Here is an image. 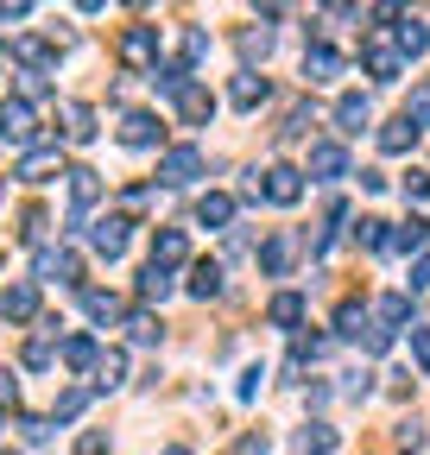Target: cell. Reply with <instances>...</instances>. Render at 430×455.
Instances as JSON below:
<instances>
[{"label": "cell", "mask_w": 430, "mask_h": 455, "mask_svg": "<svg viewBox=\"0 0 430 455\" xmlns=\"http://www.w3.org/2000/svg\"><path fill=\"white\" fill-rule=\"evenodd\" d=\"M266 316H273L279 329H298V323H304V298H298V291H279V298H273V310H266Z\"/></svg>", "instance_id": "836d02e7"}, {"label": "cell", "mask_w": 430, "mask_h": 455, "mask_svg": "<svg viewBox=\"0 0 430 455\" xmlns=\"http://www.w3.org/2000/svg\"><path fill=\"white\" fill-rule=\"evenodd\" d=\"M291 259H298V235H291V228H279V235L259 247V272H266V278H285Z\"/></svg>", "instance_id": "30bf717a"}, {"label": "cell", "mask_w": 430, "mask_h": 455, "mask_svg": "<svg viewBox=\"0 0 430 455\" xmlns=\"http://www.w3.org/2000/svg\"><path fill=\"white\" fill-rule=\"evenodd\" d=\"M411 361L430 373V329H411Z\"/></svg>", "instance_id": "7bdbcfd3"}, {"label": "cell", "mask_w": 430, "mask_h": 455, "mask_svg": "<svg viewBox=\"0 0 430 455\" xmlns=\"http://www.w3.org/2000/svg\"><path fill=\"white\" fill-rule=\"evenodd\" d=\"M304 76H310V83H336V76H342V51L310 44V51H304Z\"/></svg>", "instance_id": "2e32d148"}, {"label": "cell", "mask_w": 430, "mask_h": 455, "mask_svg": "<svg viewBox=\"0 0 430 455\" xmlns=\"http://www.w3.org/2000/svg\"><path fill=\"white\" fill-rule=\"evenodd\" d=\"M228 101H235L241 114H253V108L266 101V76H253V70H241V76H235V89H228Z\"/></svg>", "instance_id": "ffe728a7"}, {"label": "cell", "mask_w": 430, "mask_h": 455, "mask_svg": "<svg viewBox=\"0 0 430 455\" xmlns=\"http://www.w3.org/2000/svg\"><path fill=\"white\" fill-rule=\"evenodd\" d=\"M127 329H133V341H139V348H152V341H158V323H152L146 310H133V316H127Z\"/></svg>", "instance_id": "ab89813d"}, {"label": "cell", "mask_w": 430, "mask_h": 455, "mask_svg": "<svg viewBox=\"0 0 430 455\" xmlns=\"http://www.w3.org/2000/svg\"><path fill=\"white\" fill-rule=\"evenodd\" d=\"M171 101H178V114H184V121H190V127H203V121H209V114H215V95H209L203 83H184V89H178Z\"/></svg>", "instance_id": "9a60e30c"}, {"label": "cell", "mask_w": 430, "mask_h": 455, "mask_svg": "<svg viewBox=\"0 0 430 455\" xmlns=\"http://www.w3.org/2000/svg\"><path fill=\"white\" fill-rule=\"evenodd\" d=\"M361 57H367V70L380 76V83H399V70H405V51L393 44L386 26H367V32H361Z\"/></svg>", "instance_id": "7a4b0ae2"}, {"label": "cell", "mask_w": 430, "mask_h": 455, "mask_svg": "<svg viewBox=\"0 0 430 455\" xmlns=\"http://www.w3.org/2000/svg\"><path fill=\"white\" fill-rule=\"evenodd\" d=\"M373 323H380V329H405L411 323V298H380V304H373Z\"/></svg>", "instance_id": "4316f807"}, {"label": "cell", "mask_w": 430, "mask_h": 455, "mask_svg": "<svg viewBox=\"0 0 430 455\" xmlns=\"http://www.w3.org/2000/svg\"><path fill=\"white\" fill-rule=\"evenodd\" d=\"M7 455H13V449H7Z\"/></svg>", "instance_id": "db71d44e"}, {"label": "cell", "mask_w": 430, "mask_h": 455, "mask_svg": "<svg viewBox=\"0 0 430 455\" xmlns=\"http://www.w3.org/2000/svg\"><path fill=\"white\" fill-rule=\"evenodd\" d=\"M196 221H203V228H228V221H235V196H203V203H196Z\"/></svg>", "instance_id": "1f68e13d"}, {"label": "cell", "mask_w": 430, "mask_h": 455, "mask_svg": "<svg viewBox=\"0 0 430 455\" xmlns=\"http://www.w3.org/2000/svg\"><path fill=\"white\" fill-rule=\"evenodd\" d=\"M139 298H146V304H165V298H171V266H146V272H139Z\"/></svg>", "instance_id": "484cf974"}, {"label": "cell", "mask_w": 430, "mask_h": 455, "mask_svg": "<svg viewBox=\"0 0 430 455\" xmlns=\"http://www.w3.org/2000/svg\"><path fill=\"white\" fill-rule=\"evenodd\" d=\"M158 114H146V108H133V114H121V146H133V152H146V146H158Z\"/></svg>", "instance_id": "7c38bea8"}, {"label": "cell", "mask_w": 430, "mask_h": 455, "mask_svg": "<svg viewBox=\"0 0 430 455\" xmlns=\"http://www.w3.org/2000/svg\"><path fill=\"white\" fill-rule=\"evenodd\" d=\"M304 178H316V184L348 178V152H342L336 140H316V146H310V171H304Z\"/></svg>", "instance_id": "ba28073f"}, {"label": "cell", "mask_w": 430, "mask_h": 455, "mask_svg": "<svg viewBox=\"0 0 430 455\" xmlns=\"http://www.w3.org/2000/svg\"><path fill=\"white\" fill-rule=\"evenodd\" d=\"M0 316H7V323H32L38 316V284L32 278L7 284V291H0Z\"/></svg>", "instance_id": "8fae6325"}, {"label": "cell", "mask_w": 430, "mask_h": 455, "mask_svg": "<svg viewBox=\"0 0 430 455\" xmlns=\"http://www.w3.org/2000/svg\"><path fill=\"white\" fill-rule=\"evenodd\" d=\"M184 259V228H158L152 235V266H178Z\"/></svg>", "instance_id": "d4e9b609"}, {"label": "cell", "mask_w": 430, "mask_h": 455, "mask_svg": "<svg viewBox=\"0 0 430 455\" xmlns=\"http://www.w3.org/2000/svg\"><path fill=\"white\" fill-rule=\"evenodd\" d=\"M405 121H411L418 133L430 127V83H418V89H411V101H405Z\"/></svg>", "instance_id": "8d00e7d4"}, {"label": "cell", "mask_w": 430, "mask_h": 455, "mask_svg": "<svg viewBox=\"0 0 430 455\" xmlns=\"http://www.w3.org/2000/svg\"><path fill=\"white\" fill-rule=\"evenodd\" d=\"M196 178H203V152H196V146H171L165 158H158V184L184 190V184H196Z\"/></svg>", "instance_id": "277c9868"}, {"label": "cell", "mask_w": 430, "mask_h": 455, "mask_svg": "<svg viewBox=\"0 0 430 455\" xmlns=\"http://www.w3.org/2000/svg\"><path fill=\"white\" fill-rule=\"evenodd\" d=\"M0 140L13 146H38V114L26 101H0Z\"/></svg>", "instance_id": "52a82bcc"}, {"label": "cell", "mask_w": 430, "mask_h": 455, "mask_svg": "<svg viewBox=\"0 0 430 455\" xmlns=\"http://www.w3.org/2000/svg\"><path fill=\"white\" fill-rule=\"evenodd\" d=\"M121 379H127V355H121V348L95 355V392H115Z\"/></svg>", "instance_id": "ac0fdd59"}, {"label": "cell", "mask_w": 430, "mask_h": 455, "mask_svg": "<svg viewBox=\"0 0 430 455\" xmlns=\"http://www.w3.org/2000/svg\"><path fill=\"white\" fill-rule=\"evenodd\" d=\"M95 355H101V341H95V335H70V341H64V367H76V373L95 367Z\"/></svg>", "instance_id": "f546056e"}, {"label": "cell", "mask_w": 430, "mask_h": 455, "mask_svg": "<svg viewBox=\"0 0 430 455\" xmlns=\"http://www.w3.org/2000/svg\"><path fill=\"white\" fill-rule=\"evenodd\" d=\"M354 241H361L367 253H386V221H380V215H367V221L354 228Z\"/></svg>", "instance_id": "d590c367"}, {"label": "cell", "mask_w": 430, "mask_h": 455, "mask_svg": "<svg viewBox=\"0 0 430 455\" xmlns=\"http://www.w3.org/2000/svg\"><path fill=\"white\" fill-rule=\"evenodd\" d=\"M51 361H58V355H51V335H32V341H26V367H38V373H44Z\"/></svg>", "instance_id": "74e56055"}, {"label": "cell", "mask_w": 430, "mask_h": 455, "mask_svg": "<svg viewBox=\"0 0 430 455\" xmlns=\"http://www.w3.org/2000/svg\"><path fill=\"white\" fill-rule=\"evenodd\" d=\"M0 405H20V379L7 367H0Z\"/></svg>", "instance_id": "ee69618b"}, {"label": "cell", "mask_w": 430, "mask_h": 455, "mask_svg": "<svg viewBox=\"0 0 430 455\" xmlns=\"http://www.w3.org/2000/svg\"><path fill=\"white\" fill-rule=\"evenodd\" d=\"M38 278L70 284V278H83V266H76V253H70V247H38Z\"/></svg>", "instance_id": "5bb4252c"}, {"label": "cell", "mask_w": 430, "mask_h": 455, "mask_svg": "<svg viewBox=\"0 0 430 455\" xmlns=\"http://www.w3.org/2000/svg\"><path fill=\"white\" fill-rule=\"evenodd\" d=\"M253 196H266V203L291 209V203L304 196V171H291V164H273V171H266V184H253Z\"/></svg>", "instance_id": "5b68a950"}, {"label": "cell", "mask_w": 430, "mask_h": 455, "mask_svg": "<svg viewBox=\"0 0 430 455\" xmlns=\"http://www.w3.org/2000/svg\"><path fill=\"white\" fill-rule=\"evenodd\" d=\"M127 241H133V221H127V215H101V221H89V247H95L101 259H121Z\"/></svg>", "instance_id": "3957f363"}, {"label": "cell", "mask_w": 430, "mask_h": 455, "mask_svg": "<svg viewBox=\"0 0 430 455\" xmlns=\"http://www.w3.org/2000/svg\"><path fill=\"white\" fill-rule=\"evenodd\" d=\"M405 196L411 203H430V171H405Z\"/></svg>", "instance_id": "60d3db41"}, {"label": "cell", "mask_w": 430, "mask_h": 455, "mask_svg": "<svg viewBox=\"0 0 430 455\" xmlns=\"http://www.w3.org/2000/svg\"><path fill=\"white\" fill-rule=\"evenodd\" d=\"M13 57H20L32 76H44V70H51V44H44V38H20V44H13Z\"/></svg>", "instance_id": "4dcf8cb0"}, {"label": "cell", "mask_w": 430, "mask_h": 455, "mask_svg": "<svg viewBox=\"0 0 430 455\" xmlns=\"http://www.w3.org/2000/svg\"><path fill=\"white\" fill-rule=\"evenodd\" d=\"M393 44H399L405 57H424V51H430V26H424V20L411 13V20H399V32H393Z\"/></svg>", "instance_id": "d6986e66"}, {"label": "cell", "mask_w": 430, "mask_h": 455, "mask_svg": "<svg viewBox=\"0 0 430 455\" xmlns=\"http://www.w3.org/2000/svg\"><path fill=\"white\" fill-rule=\"evenodd\" d=\"M58 171H64L58 146H26V158H20V178H26V184H51Z\"/></svg>", "instance_id": "4fadbf2b"}, {"label": "cell", "mask_w": 430, "mask_h": 455, "mask_svg": "<svg viewBox=\"0 0 430 455\" xmlns=\"http://www.w3.org/2000/svg\"><path fill=\"white\" fill-rule=\"evenodd\" d=\"M367 121H373V108H367V95H342V101H336V127H342V133H361Z\"/></svg>", "instance_id": "44dd1931"}, {"label": "cell", "mask_w": 430, "mask_h": 455, "mask_svg": "<svg viewBox=\"0 0 430 455\" xmlns=\"http://www.w3.org/2000/svg\"><path fill=\"white\" fill-rule=\"evenodd\" d=\"M20 430H26V443H44V436H51V424H44V418H26Z\"/></svg>", "instance_id": "bcb514c9"}, {"label": "cell", "mask_w": 430, "mask_h": 455, "mask_svg": "<svg viewBox=\"0 0 430 455\" xmlns=\"http://www.w3.org/2000/svg\"><path fill=\"white\" fill-rule=\"evenodd\" d=\"M336 329H342L348 341H361L367 355H386V348H393V329H380V323L367 316V304H354V298L336 310Z\"/></svg>", "instance_id": "6da1fadb"}, {"label": "cell", "mask_w": 430, "mask_h": 455, "mask_svg": "<svg viewBox=\"0 0 430 455\" xmlns=\"http://www.w3.org/2000/svg\"><path fill=\"white\" fill-rule=\"evenodd\" d=\"M215 291H222V266H215V259H196V266H190V298H215Z\"/></svg>", "instance_id": "83f0119b"}, {"label": "cell", "mask_w": 430, "mask_h": 455, "mask_svg": "<svg viewBox=\"0 0 430 455\" xmlns=\"http://www.w3.org/2000/svg\"><path fill=\"white\" fill-rule=\"evenodd\" d=\"M411 146H418V127L405 121V114H399V121H386V127H380V152H411Z\"/></svg>", "instance_id": "f1b7e54d"}, {"label": "cell", "mask_w": 430, "mask_h": 455, "mask_svg": "<svg viewBox=\"0 0 430 455\" xmlns=\"http://www.w3.org/2000/svg\"><path fill=\"white\" fill-rule=\"evenodd\" d=\"M279 133H285V140H298V133H310V108H291V114H285V127H279Z\"/></svg>", "instance_id": "b9f144b4"}, {"label": "cell", "mask_w": 430, "mask_h": 455, "mask_svg": "<svg viewBox=\"0 0 430 455\" xmlns=\"http://www.w3.org/2000/svg\"><path fill=\"white\" fill-rule=\"evenodd\" d=\"M253 7H259L266 20H279V13H285V0H253Z\"/></svg>", "instance_id": "7dc6e473"}, {"label": "cell", "mask_w": 430, "mask_h": 455, "mask_svg": "<svg viewBox=\"0 0 430 455\" xmlns=\"http://www.w3.org/2000/svg\"><path fill=\"white\" fill-rule=\"evenodd\" d=\"M0 70H7V51H0Z\"/></svg>", "instance_id": "f5cc1de1"}, {"label": "cell", "mask_w": 430, "mask_h": 455, "mask_svg": "<svg viewBox=\"0 0 430 455\" xmlns=\"http://www.w3.org/2000/svg\"><path fill=\"white\" fill-rule=\"evenodd\" d=\"M241 57H247V64H266V57H273V32H241Z\"/></svg>", "instance_id": "e575fe53"}, {"label": "cell", "mask_w": 430, "mask_h": 455, "mask_svg": "<svg viewBox=\"0 0 430 455\" xmlns=\"http://www.w3.org/2000/svg\"><path fill=\"white\" fill-rule=\"evenodd\" d=\"M26 7H32V0H0V13H7V20H20Z\"/></svg>", "instance_id": "c3c4849f"}, {"label": "cell", "mask_w": 430, "mask_h": 455, "mask_svg": "<svg viewBox=\"0 0 430 455\" xmlns=\"http://www.w3.org/2000/svg\"><path fill=\"white\" fill-rule=\"evenodd\" d=\"M424 241H430V221H418V215H411L405 228H393V235H386V253H418Z\"/></svg>", "instance_id": "7402d4cb"}, {"label": "cell", "mask_w": 430, "mask_h": 455, "mask_svg": "<svg viewBox=\"0 0 430 455\" xmlns=\"http://www.w3.org/2000/svg\"><path fill=\"white\" fill-rule=\"evenodd\" d=\"M64 133H70V146H89L95 140V114L83 101H64Z\"/></svg>", "instance_id": "603a6c76"}, {"label": "cell", "mask_w": 430, "mask_h": 455, "mask_svg": "<svg viewBox=\"0 0 430 455\" xmlns=\"http://www.w3.org/2000/svg\"><path fill=\"white\" fill-rule=\"evenodd\" d=\"M165 455H190V449H184V443H178V449H165Z\"/></svg>", "instance_id": "f907efd6"}, {"label": "cell", "mask_w": 430, "mask_h": 455, "mask_svg": "<svg viewBox=\"0 0 430 455\" xmlns=\"http://www.w3.org/2000/svg\"><path fill=\"white\" fill-rule=\"evenodd\" d=\"M203 57H209V32H203V26H190V32L178 38V64H184V70H196Z\"/></svg>", "instance_id": "d6a6232c"}, {"label": "cell", "mask_w": 430, "mask_h": 455, "mask_svg": "<svg viewBox=\"0 0 430 455\" xmlns=\"http://www.w3.org/2000/svg\"><path fill=\"white\" fill-rule=\"evenodd\" d=\"M89 392H95V386H76V392H64V398H58V424H70V418L89 405Z\"/></svg>", "instance_id": "f35d334b"}, {"label": "cell", "mask_w": 430, "mask_h": 455, "mask_svg": "<svg viewBox=\"0 0 430 455\" xmlns=\"http://www.w3.org/2000/svg\"><path fill=\"white\" fill-rule=\"evenodd\" d=\"M76 7H83V13H101V7H108V0H76Z\"/></svg>", "instance_id": "681fc988"}, {"label": "cell", "mask_w": 430, "mask_h": 455, "mask_svg": "<svg viewBox=\"0 0 430 455\" xmlns=\"http://www.w3.org/2000/svg\"><path fill=\"white\" fill-rule=\"evenodd\" d=\"M64 178H70V228H83L89 221V209H95V196H101V178H95V171L89 164H76V171H64Z\"/></svg>", "instance_id": "9c48e42d"}, {"label": "cell", "mask_w": 430, "mask_h": 455, "mask_svg": "<svg viewBox=\"0 0 430 455\" xmlns=\"http://www.w3.org/2000/svg\"><path fill=\"white\" fill-rule=\"evenodd\" d=\"M121 64L127 70H152L158 64V32L152 26H127L121 32Z\"/></svg>", "instance_id": "8992f818"}, {"label": "cell", "mask_w": 430, "mask_h": 455, "mask_svg": "<svg viewBox=\"0 0 430 455\" xmlns=\"http://www.w3.org/2000/svg\"><path fill=\"white\" fill-rule=\"evenodd\" d=\"M127 7H152V0H127Z\"/></svg>", "instance_id": "816d5d0a"}, {"label": "cell", "mask_w": 430, "mask_h": 455, "mask_svg": "<svg viewBox=\"0 0 430 455\" xmlns=\"http://www.w3.org/2000/svg\"><path fill=\"white\" fill-rule=\"evenodd\" d=\"M342 449V436L330 430V424H304V436H298V455H336Z\"/></svg>", "instance_id": "cb8c5ba5"}, {"label": "cell", "mask_w": 430, "mask_h": 455, "mask_svg": "<svg viewBox=\"0 0 430 455\" xmlns=\"http://www.w3.org/2000/svg\"><path fill=\"white\" fill-rule=\"evenodd\" d=\"M83 310H89L95 323H121V316H127V304H121L115 291H101V284H89V291H83Z\"/></svg>", "instance_id": "e0dca14e"}, {"label": "cell", "mask_w": 430, "mask_h": 455, "mask_svg": "<svg viewBox=\"0 0 430 455\" xmlns=\"http://www.w3.org/2000/svg\"><path fill=\"white\" fill-rule=\"evenodd\" d=\"M76 455H108V436H101V430H89V436L76 443Z\"/></svg>", "instance_id": "f6af8a7d"}]
</instances>
